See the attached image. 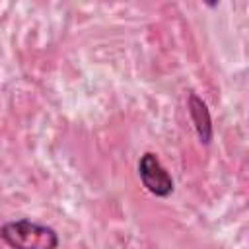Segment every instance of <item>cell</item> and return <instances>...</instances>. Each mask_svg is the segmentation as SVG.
<instances>
[{
	"instance_id": "6da1fadb",
	"label": "cell",
	"mask_w": 249,
	"mask_h": 249,
	"mask_svg": "<svg viewBox=\"0 0 249 249\" xmlns=\"http://www.w3.org/2000/svg\"><path fill=\"white\" fill-rule=\"evenodd\" d=\"M0 239L10 249H56L58 233L45 224L19 218L0 228Z\"/></svg>"
},
{
	"instance_id": "3957f363",
	"label": "cell",
	"mask_w": 249,
	"mask_h": 249,
	"mask_svg": "<svg viewBox=\"0 0 249 249\" xmlns=\"http://www.w3.org/2000/svg\"><path fill=\"white\" fill-rule=\"evenodd\" d=\"M189 115H191V121L195 124V130H196L200 142L202 144H210V140H212V119H210V111H208L206 103L196 93H191L189 95Z\"/></svg>"
},
{
	"instance_id": "7a4b0ae2",
	"label": "cell",
	"mask_w": 249,
	"mask_h": 249,
	"mask_svg": "<svg viewBox=\"0 0 249 249\" xmlns=\"http://www.w3.org/2000/svg\"><path fill=\"white\" fill-rule=\"evenodd\" d=\"M138 175L142 185L156 196H169L173 193V179L161 165L156 154L146 152L138 161Z\"/></svg>"
}]
</instances>
